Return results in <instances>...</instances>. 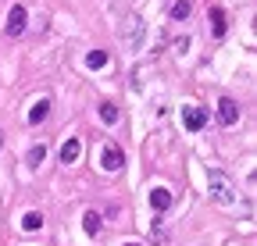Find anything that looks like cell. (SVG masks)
<instances>
[{
    "label": "cell",
    "mask_w": 257,
    "mask_h": 246,
    "mask_svg": "<svg viewBox=\"0 0 257 246\" xmlns=\"http://www.w3.org/2000/svg\"><path fill=\"white\" fill-rule=\"evenodd\" d=\"M207 193L214 203H236V182L225 171H211L207 175Z\"/></svg>",
    "instance_id": "6da1fadb"
},
{
    "label": "cell",
    "mask_w": 257,
    "mask_h": 246,
    "mask_svg": "<svg viewBox=\"0 0 257 246\" xmlns=\"http://www.w3.org/2000/svg\"><path fill=\"white\" fill-rule=\"evenodd\" d=\"M25 22H29V11H25L22 4H15L11 15H8V25H4V36H11V40L22 36V33H25Z\"/></svg>",
    "instance_id": "7a4b0ae2"
},
{
    "label": "cell",
    "mask_w": 257,
    "mask_h": 246,
    "mask_svg": "<svg viewBox=\"0 0 257 246\" xmlns=\"http://www.w3.org/2000/svg\"><path fill=\"white\" fill-rule=\"evenodd\" d=\"M182 125H186L189 132H200V129L207 125V111H204V107H182Z\"/></svg>",
    "instance_id": "3957f363"
},
{
    "label": "cell",
    "mask_w": 257,
    "mask_h": 246,
    "mask_svg": "<svg viewBox=\"0 0 257 246\" xmlns=\"http://www.w3.org/2000/svg\"><path fill=\"white\" fill-rule=\"evenodd\" d=\"M121 164H125V153H121L114 143H107L104 153H100V168H104V171H118Z\"/></svg>",
    "instance_id": "277c9868"
},
{
    "label": "cell",
    "mask_w": 257,
    "mask_h": 246,
    "mask_svg": "<svg viewBox=\"0 0 257 246\" xmlns=\"http://www.w3.org/2000/svg\"><path fill=\"white\" fill-rule=\"evenodd\" d=\"M218 121H221V125H236V121H239V104L232 97H225L218 104Z\"/></svg>",
    "instance_id": "5b68a950"
},
{
    "label": "cell",
    "mask_w": 257,
    "mask_h": 246,
    "mask_svg": "<svg viewBox=\"0 0 257 246\" xmlns=\"http://www.w3.org/2000/svg\"><path fill=\"white\" fill-rule=\"evenodd\" d=\"M207 22H211V36L221 40L225 29H229V22H225V11H221V8H211V11H207Z\"/></svg>",
    "instance_id": "8992f818"
},
{
    "label": "cell",
    "mask_w": 257,
    "mask_h": 246,
    "mask_svg": "<svg viewBox=\"0 0 257 246\" xmlns=\"http://www.w3.org/2000/svg\"><path fill=\"white\" fill-rule=\"evenodd\" d=\"M79 153H82V143L72 136V139H64L61 143V164H75L79 161Z\"/></svg>",
    "instance_id": "52a82bcc"
},
{
    "label": "cell",
    "mask_w": 257,
    "mask_h": 246,
    "mask_svg": "<svg viewBox=\"0 0 257 246\" xmlns=\"http://www.w3.org/2000/svg\"><path fill=\"white\" fill-rule=\"evenodd\" d=\"M150 207L161 214V210H168L172 207V193L165 189V186H157V189H150Z\"/></svg>",
    "instance_id": "ba28073f"
},
{
    "label": "cell",
    "mask_w": 257,
    "mask_h": 246,
    "mask_svg": "<svg viewBox=\"0 0 257 246\" xmlns=\"http://www.w3.org/2000/svg\"><path fill=\"white\" fill-rule=\"evenodd\" d=\"M47 114H50V100L40 97L36 104H32V111H29V121H32V125H40V121H47Z\"/></svg>",
    "instance_id": "9c48e42d"
},
{
    "label": "cell",
    "mask_w": 257,
    "mask_h": 246,
    "mask_svg": "<svg viewBox=\"0 0 257 246\" xmlns=\"http://www.w3.org/2000/svg\"><path fill=\"white\" fill-rule=\"evenodd\" d=\"M82 228H86L89 235H100V228H104V218H100L96 210H86V214H82Z\"/></svg>",
    "instance_id": "30bf717a"
},
{
    "label": "cell",
    "mask_w": 257,
    "mask_h": 246,
    "mask_svg": "<svg viewBox=\"0 0 257 246\" xmlns=\"http://www.w3.org/2000/svg\"><path fill=\"white\" fill-rule=\"evenodd\" d=\"M43 161H47V146H43V143L29 146V153H25V164H29V168H40Z\"/></svg>",
    "instance_id": "8fae6325"
},
{
    "label": "cell",
    "mask_w": 257,
    "mask_h": 246,
    "mask_svg": "<svg viewBox=\"0 0 257 246\" xmlns=\"http://www.w3.org/2000/svg\"><path fill=\"white\" fill-rule=\"evenodd\" d=\"M140 36H143V18L133 15V18H128V40H125V43H128V47H140Z\"/></svg>",
    "instance_id": "7c38bea8"
},
{
    "label": "cell",
    "mask_w": 257,
    "mask_h": 246,
    "mask_svg": "<svg viewBox=\"0 0 257 246\" xmlns=\"http://www.w3.org/2000/svg\"><path fill=\"white\" fill-rule=\"evenodd\" d=\"M22 228H25V232H36V228H43V214H40V210H29L25 218H22Z\"/></svg>",
    "instance_id": "4fadbf2b"
},
{
    "label": "cell",
    "mask_w": 257,
    "mask_h": 246,
    "mask_svg": "<svg viewBox=\"0 0 257 246\" xmlns=\"http://www.w3.org/2000/svg\"><path fill=\"white\" fill-rule=\"evenodd\" d=\"M86 65H89V68H104V65H107V50H89V54H86Z\"/></svg>",
    "instance_id": "5bb4252c"
},
{
    "label": "cell",
    "mask_w": 257,
    "mask_h": 246,
    "mask_svg": "<svg viewBox=\"0 0 257 246\" xmlns=\"http://www.w3.org/2000/svg\"><path fill=\"white\" fill-rule=\"evenodd\" d=\"M189 11H193V8H189V0H175V4H172V18H175V22H186Z\"/></svg>",
    "instance_id": "9a60e30c"
},
{
    "label": "cell",
    "mask_w": 257,
    "mask_h": 246,
    "mask_svg": "<svg viewBox=\"0 0 257 246\" xmlns=\"http://www.w3.org/2000/svg\"><path fill=\"white\" fill-rule=\"evenodd\" d=\"M100 118H104V125H114V121H118V107L114 104H100Z\"/></svg>",
    "instance_id": "2e32d148"
},
{
    "label": "cell",
    "mask_w": 257,
    "mask_h": 246,
    "mask_svg": "<svg viewBox=\"0 0 257 246\" xmlns=\"http://www.w3.org/2000/svg\"><path fill=\"white\" fill-rule=\"evenodd\" d=\"M150 239H154V242H165V221H161V218H154V225H150Z\"/></svg>",
    "instance_id": "e0dca14e"
},
{
    "label": "cell",
    "mask_w": 257,
    "mask_h": 246,
    "mask_svg": "<svg viewBox=\"0 0 257 246\" xmlns=\"http://www.w3.org/2000/svg\"><path fill=\"white\" fill-rule=\"evenodd\" d=\"M0 146H4V132H0Z\"/></svg>",
    "instance_id": "ac0fdd59"
},
{
    "label": "cell",
    "mask_w": 257,
    "mask_h": 246,
    "mask_svg": "<svg viewBox=\"0 0 257 246\" xmlns=\"http://www.w3.org/2000/svg\"><path fill=\"white\" fill-rule=\"evenodd\" d=\"M125 246H140V242H125Z\"/></svg>",
    "instance_id": "d6986e66"
}]
</instances>
